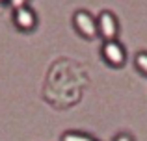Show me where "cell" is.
Wrapping results in <instances>:
<instances>
[{"mask_svg": "<svg viewBox=\"0 0 147 141\" xmlns=\"http://www.w3.org/2000/svg\"><path fill=\"white\" fill-rule=\"evenodd\" d=\"M75 24L84 35H95L99 30V24L95 22V19L86 11H76L75 13Z\"/></svg>", "mask_w": 147, "mask_h": 141, "instance_id": "6da1fadb", "label": "cell"}, {"mask_svg": "<svg viewBox=\"0 0 147 141\" xmlns=\"http://www.w3.org/2000/svg\"><path fill=\"white\" fill-rule=\"evenodd\" d=\"M102 54L112 65H121V63L125 61V50H123V47L119 43H115L114 39H110V41L104 43Z\"/></svg>", "mask_w": 147, "mask_h": 141, "instance_id": "7a4b0ae2", "label": "cell"}, {"mask_svg": "<svg viewBox=\"0 0 147 141\" xmlns=\"http://www.w3.org/2000/svg\"><path fill=\"white\" fill-rule=\"evenodd\" d=\"M97 24H99L100 33H102L108 41L114 39V35L117 33V24H115V19H114V15H112L110 11H102V13L99 15Z\"/></svg>", "mask_w": 147, "mask_h": 141, "instance_id": "3957f363", "label": "cell"}, {"mask_svg": "<svg viewBox=\"0 0 147 141\" xmlns=\"http://www.w3.org/2000/svg\"><path fill=\"white\" fill-rule=\"evenodd\" d=\"M15 21H17V24L21 26V28L28 30V28H32V26L36 24V15H34L32 9L21 6V7H17V11H15Z\"/></svg>", "mask_w": 147, "mask_h": 141, "instance_id": "277c9868", "label": "cell"}, {"mask_svg": "<svg viewBox=\"0 0 147 141\" xmlns=\"http://www.w3.org/2000/svg\"><path fill=\"white\" fill-rule=\"evenodd\" d=\"M61 141H95V139L86 134H78V132H65L61 136Z\"/></svg>", "mask_w": 147, "mask_h": 141, "instance_id": "5b68a950", "label": "cell"}, {"mask_svg": "<svg viewBox=\"0 0 147 141\" xmlns=\"http://www.w3.org/2000/svg\"><path fill=\"white\" fill-rule=\"evenodd\" d=\"M136 65L147 74V54H145V52H140V54L136 56Z\"/></svg>", "mask_w": 147, "mask_h": 141, "instance_id": "8992f818", "label": "cell"}, {"mask_svg": "<svg viewBox=\"0 0 147 141\" xmlns=\"http://www.w3.org/2000/svg\"><path fill=\"white\" fill-rule=\"evenodd\" d=\"M114 141H132V136L127 134V132H123V134H117V136H115Z\"/></svg>", "mask_w": 147, "mask_h": 141, "instance_id": "52a82bcc", "label": "cell"}, {"mask_svg": "<svg viewBox=\"0 0 147 141\" xmlns=\"http://www.w3.org/2000/svg\"><path fill=\"white\" fill-rule=\"evenodd\" d=\"M24 2H26V0H11V4H13L15 7H21V6H22Z\"/></svg>", "mask_w": 147, "mask_h": 141, "instance_id": "ba28073f", "label": "cell"}]
</instances>
